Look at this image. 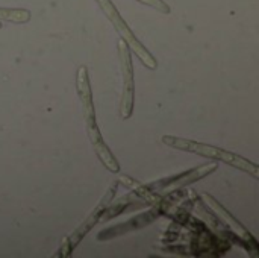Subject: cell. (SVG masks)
<instances>
[{
    "label": "cell",
    "mask_w": 259,
    "mask_h": 258,
    "mask_svg": "<svg viewBox=\"0 0 259 258\" xmlns=\"http://www.w3.org/2000/svg\"><path fill=\"white\" fill-rule=\"evenodd\" d=\"M77 91H79L80 102H82L87 131H88V135L91 138V143H93L99 158L103 161L106 169H109L111 172H118V164H117L115 158L112 157L111 151L103 143V138H102V135L99 132L97 125H96V114H94V106H93L91 87H90V82H88V75H87L85 67H80V70L77 73Z\"/></svg>",
    "instance_id": "1"
},
{
    "label": "cell",
    "mask_w": 259,
    "mask_h": 258,
    "mask_svg": "<svg viewBox=\"0 0 259 258\" xmlns=\"http://www.w3.org/2000/svg\"><path fill=\"white\" fill-rule=\"evenodd\" d=\"M162 141L165 144L176 148V149H181V151H187V152L209 157V158H214L219 161H225L226 164L234 166L243 172H247L253 178H258V166L250 163L249 160L240 157V155L232 154V152L223 151V149L215 148V146H209V144H203V143H197V141H191V140H184V138H178V137H170V135H165L162 138Z\"/></svg>",
    "instance_id": "2"
},
{
    "label": "cell",
    "mask_w": 259,
    "mask_h": 258,
    "mask_svg": "<svg viewBox=\"0 0 259 258\" xmlns=\"http://www.w3.org/2000/svg\"><path fill=\"white\" fill-rule=\"evenodd\" d=\"M97 2H99V5L102 6L103 12L108 15V18L112 21V24L115 26V29L120 32V35H121V36L126 40V43L131 46V49L140 56V59H141L147 67L155 68V67H156V61H155L153 56L140 44V41L134 36V33L131 32V29L127 27V24L123 21V18L120 17V14L117 12L115 6L111 3V0H97Z\"/></svg>",
    "instance_id": "3"
},
{
    "label": "cell",
    "mask_w": 259,
    "mask_h": 258,
    "mask_svg": "<svg viewBox=\"0 0 259 258\" xmlns=\"http://www.w3.org/2000/svg\"><path fill=\"white\" fill-rule=\"evenodd\" d=\"M120 62L123 71V97H121V117L127 119L134 108V70L129 56V47L121 41L118 44Z\"/></svg>",
    "instance_id": "4"
},
{
    "label": "cell",
    "mask_w": 259,
    "mask_h": 258,
    "mask_svg": "<svg viewBox=\"0 0 259 258\" xmlns=\"http://www.w3.org/2000/svg\"><path fill=\"white\" fill-rule=\"evenodd\" d=\"M115 187H117V184L106 193V196H105V199L100 202V205L90 214V217L73 233V236L71 237H68V240H67V246L65 248H61V252H59V255H68L70 252H71V249L76 246V243H79L80 240H82V237L88 233V230H91L99 220H102V214H103V210L106 208V205H108V202L111 201V198H112V195L115 193Z\"/></svg>",
    "instance_id": "5"
},
{
    "label": "cell",
    "mask_w": 259,
    "mask_h": 258,
    "mask_svg": "<svg viewBox=\"0 0 259 258\" xmlns=\"http://www.w3.org/2000/svg\"><path fill=\"white\" fill-rule=\"evenodd\" d=\"M30 17L26 11H12V9H0V18L11 20V21H27Z\"/></svg>",
    "instance_id": "6"
},
{
    "label": "cell",
    "mask_w": 259,
    "mask_h": 258,
    "mask_svg": "<svg viewBox=\"0 0 259 258\" xmlns=\"http://www.w3.org/2000/svg\"><path fill=\"white\" fill-rule=\"evenodd\" d=\"M140 2H143L146 5H150V6H153V8H156V9H159L162 12H170V8L162 0H140Z\"/></svg>",
    "instance_id": "7"
}]
</instances>
